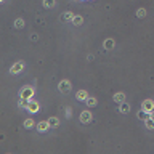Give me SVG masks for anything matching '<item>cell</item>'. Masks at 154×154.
I'll return each mask as SVG.
<instances>
[{
    "label": "cell",
    "instance_id": "7c38bea8",
    "mask_svg": "<svg viewBox=\"0 0 154 154\" xmlns=\"http://www.w3.org/2000/svg\"><path fill=\"white\" fill-rule=\"evenodd\" d=\"M144 125H146V128L153 130V128H154V119H153V117H148V119L144 120Z\"/></svg>",
    "mask_w": 154,
    "mask_h": 154
},
{
    "label": "cell",
    "instance_id": "44dd1931",
    "mask_svg": "<svg viewBox=\"0 0 154 154\" xmlns=\"http://www.w3.org/2000/svg\"><path fill=\"white\" fill-rule=\"evenodd\" d=\"M137 16L138 18H144V16H146V10H144V8H138V10H137Z\"/></svg>",
    "mask_w": 154,
    "mask_h": 154
},
{
    "label": "cell",
    "instance_id": "ac0fdd59",
    "mask_svg": "<svg viewBox=\"0 0 154 154\" xmlns=\"http://www.w3.org/2000/svg\"><path fill=\"white\" fill-rule=\"evenodd\" d=\"M44 7L45 8H53L55 7V0H44Z\"/></svg>",
    "mask_w": 154,
    "mask_h": 154
},
{
    "label": "cell",
    "instance_id": "8fae6325",
    "mask_svg": "<svg viewBox=\"0 0 154 154\" xmlns=\"http://www.w3.org/2000/svg\"><path fill=\"white\" fill-rule=\"evenodd\" d=\"M28 104H29V99H24V98H21V96H19V101H18V106H19L21 109H24V108L28 109Z\"/></svg>",
    "mask_w": 154,
    "mask_h": 154
},
{
    "label": "cell",
    "instance_id": "4fadbf2b",
    "mask_svg": "<svg viewBox=\"0 0 154 154\" xmlns=\"http://www.w3.org/2000/svg\"><path fill=\"white\" fill-rule=\"evenodd\" d=\"M128 111H130V106H128V104H127L125 101L120 103V113H122V114H127Z\"/></svg>",
    "mask_w": 154,
    "mask_h": 154
},
{
    "label": "cell",
    "instance_id": "2e32d148",
    "mask_svg": "<svg viewBox=\"0 0 154 154\" xmlns=\"http://www.w3.org/2000/svg\"><path fill=\"white\" fill-rule=\"evenodd\" d=\"M34 125H35V122L32 119H26V120H24V127H26V128H32Z\"/></svg>",
    "mask_w": 154,
    "mask_h": 154
},
{
    "label": "cell",
    "instance_id": "52a82bcc",
    "mask_svg": "<svg viewBox=\"0 0 154 154\" xmlns=\"http://www.w3.org/2000/svg\"><path fill=\"white\" fill-rule=\"evenodd\" d=\"M50 127H51V125H50V122H48V120H42V122L37 124V130L44 133V132H47Z\"/></svg>",
    "mask_w": 154,
    "mask_h": 154
},
{
    "label": "cell",
    "instance_id": "d6986e66",
    "mask_svg": "<svg viewBox=\"0 0 154 154\" xmlns=\"http://www.w3.org/2000/svg\"><path fill=\"white\" fill-rule=\"evenodd\" d=\"M114 47V40L113 39H108L106 42H104V48H108V50H111V48Z\"/></svg>",
    "mask_w": 154,
    "mask_h": 154
},
{
    "label": "cell",
    "instance_id": "ffe728a7",
    "mask_svg": "<svg viewBox=\"0 0 154 154\" xmlns=\"http://www.w3.org/2000/svg\"><path fill=\"white\" fill-rule=\"evenodd\" d=\"M72 23H74L75 26H80V24L84 23V19H82V16H74V19H72Z\"/></svg>",
    "mask_w": 154,
    "mask_h": 154
},
{
    "label": "cell",
    "instance_id": "5b68a950",
    "mask_svg": "<svg viewBox=\"0 0 154 154\" xmlns=\"http://www.w3.org/2000/svg\"><path fill=\"white\" fill-rule=\"evenodd\" d=\"M23 69H24V61H18V63H15V64L10 68V72H11V74H19Z\"/></svg>",
    "mask_w": 154,
    "mask_h": 154
},
{
    "label": "cell",
    "instance_id": "7a4b0ae2",
    "mask_svg": "<svg viewBox=\"0 0 154 154\" xmlns=\"http://www.w3.org/2000/svg\"><path fill=\"white\" fill-rule=\"evenodd\" d=\"M39 109H40V104H39V101H35V99H29V104H28V111L32 114L39 113Z\"/></svg>",
    "mask_w": 154,
    "mask_h": 154
},
{
    "label": "cell",
    "instance_id": "e0dca14e",
    "mask_svg": "<svg viewBox=\"0 0 154 154\" xmlns=\"http://www.w3.org/2000/svg\"><path fill=\"white\" fill-rule=\"evenodd\" d=\"M87 104H88L90 108L96 106V98H93V96H88V98H87Z\"/></svg>",
    "mask_w": 154,
    "mask_h": 154
},
{
    "label": "cell",
    "instance_id": "30bf717a",
    "mask_svg": "<svg viewBox=\"0 0 154 154\" xmlns=\"http://www.w3.org/2000/svg\"><path fill=\"white\" fill-rule=\"evenodd\" d=\"M61 19L63 21H72L74 19V13H71V11H64V13L61 15Z\"/></svg>",
    "mask_w": 154,
    "mask_h": 154
},
{
    "label": "cell",
    "instance_id": "277c9868",
    "mask_svg": "<svg viewBox=\"0 0 154 154\" xmlns=\"http://www.w3.org/2000/svg\"><path fill=\"white\" fill-rule=\"evenodd\" d=\"M141 109L146 111V113H151V111L154 109V101L153 99H144V101L141 103Z\"/></svg>",
    "mask_w": 154,
    "mask_h": 154
},
{
    "label": "cell",
    "instance_id": "9c48e42d",
    "mask_svg": "<svg viewBox=\"0 0 154 154\" xmlns=\"http://www.w3.org/2000/svg\"><path fill=\"white\" fill-rule=\"evenodd\" d=\"M114 101L119 103V104H120V103H124V101H125V93H122V92L116 93V95H114Z\"/></svg>",
    "mask_w": 154,
    "mask_h": 154
},
{
    "label": "cell",
    "instance_id": "6da1fadb",
    "mask_svg": "<svg viewBox=\"0 0 154 154\" xmlns=\"http://www.w3.org/2000/svg\"><path fill=\"white\" fill-rule=\"evenodd\" d=\"M34 93H35L34 87H31V85H24L23 88H21V92H19V96H21V98H24V99H32Z\"/></svg>",
    "mask_w": 154,
    "mask_h": 154
},
{
    "label": "cell",
    "instance_id": "9a60e30c",
    "mask_svg": "<svg viewBox=\"0 0 154 154\" xmlns=\"http://www.w3.org/2000/svg\"><path fill=\"white\" fill-rule=\"evenodd\" d=\"M148 117H149V113H146V111H143V109H141L140 113H138V119H141V120H146Z\"/></svg>",
    "mask_w": 154,
    "mask_h": 154
},
{
    "label": "cell",
    "instance_id": "603a6c76",
    "mask_svg": "<svg viewBox=\"0 0 154 154\" xmlns=\"http://www.w3.org/2000/svg\"><path fill=\"white\" fill-rule=\"evenodd\" d=\"M149 117H153V119H154V109H153V111H151V113H149Z\"/></svg>",
    "mask_w": 154,
    "mask_h": 154
},
{
    "label": "cell",
    "instance_id": "5bb4252c",
    "mask_svg": "<svg viewBox=\"0 0 154 154\" xmlns=\"http://www.w3.org/2000/svg\"><path fill=\"white\" fill-rule=\"evenodd\" d=\"M48 122H50L51 127H58L59 125V119H58V117H50V119H48Z\"/></svg>",
    "mask_w": 154,
    "mask_h": 154
},
{
    "label": "cell",
    "instance_id": "3957f363",
    "mask_svg": "<svg viewBox=\"0 0 154 154\" xmlns=\"http://www.w3.org/2000/svg\"><path fill=\"white\" fill-rule=\"evenodd\" d=\"M58 90L61 93H69L71 92V82H69V80H61L59 85H58Z\"/></svg>",
    "mask_w": 154,
    "mask_h": 154
},
{
    "label": "cell",
    "instance_id": "ba28073f",
    "mask_svg": "<svg viewBox=\"0 0 154 154\" xmlns=\"http://www.w3.org/2000/svg\"><path fill=\"white\" fill-rule=\"evenodd\" d=\"M87 98H88L87 90H79V92H77V99H79V101H87Z\"/></svg>",
    "mask_w": 154,
    "mask_h": 154
},
{
    "label": "cell",
    "instance_id": "7402d4cb",
    "mask_svg": "<svg viewBox=\"0 0 154 154\" xmlns=\"http://www.w3.org/2000/svg\"><path fill=\"white\" fill-rule=\"evenodd\" d=\"M23 24H24V21L19 18V19H16V23H15V26H16L18 29H21V28H23Z\"/></svg>",
    "mask_w": 154,
    "mask_h": 154
},
{
    "label": "cell",
    "instance_id": "8992f818",
    "mask_svg": "<svg viewBox=\"0 0 154 154\" xmlns=\"http://www.w3.org/2000/svg\"><path fill=\"white\" fill-rule=\"evenodd\" d=\"M92 119H93V116H92L90 111H82V113H80V122L90 124V122H92Z\"/></svg>",
    "mask_w": 154,
    "mask_h": 154
}]
</instances>
